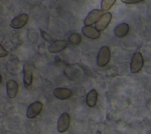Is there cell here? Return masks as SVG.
I'll list each match as a JSON object with an SVG mask.
<instances>
[{
  "instance_id": "obj_10",
  "label": "cell",
  "mask_w": 151,
  "mask_h": 134,
  "mask_svg": "<svg viewBox=\"0 0 151 134\" xmlns=\"http://www.w3.org/2000/svg\"><path fill=\"white\" fill-rule=\"evenodd\" d=\"M19 86L17 81L14 80H9L6 84V90H7V94L9 98H14L18 92Z\"/></svg>"
},
{
  "instance_id": "obj_12",
  "label": "cell",
  "mask_w": 151,
  "mask_h": 134,
  "mask_svg": "<svg viewBox=\"0 0 151 134\" xmlns=\"http://www.w3.org/2000/svg\"><path fill=\"white\" fill-rule=\"evenodd\" d=\"M33 82V72L29 64L24 66V84L26 87H29Z\"/></svg>"
},
{
  "instance_id": "obj_15",
  "label": "cell",
  "mask_w": 151,
  "mask_h": 134,
  "mask_svg": "<svg viewBox=\"0 0 151 134\" xmlns=\"http://www.w3.org/2000/svg\"><path fill=\"white\" fill-rule=\"evenodd\" d=\"M68 40L69 42L72 44V45H77L81 42L82 37H81V36L79 33H73L68 36Z\"/></svg>"
},
{
  "instance_id": "obj_7",
  "label": "cell",
  "mask_w": 151,
  "mask_h": 134,
  "mask_svg": "<svg viewBox=\"0 0 151 134\" xmlns=\"http://www.w3.org/2000/svg\"><path fill=\"white\" fill-rule=\"evenodd\" d=\"M67 46V42L64 40H56L52 41L48 47V51L50 53H56L64 51Z\"/></svg>"
},
{
  "instance_id": "obj_6",
  "label": "cell",
  "mask_w": 151,
  "mask_h": 134,
  "mask_svg": "<svg viewBox=\"0 0 151 134\" xmlns=\"http://www.w3.org/2000/svg\"><path fill=\"white\" fill-rule=\"evenodd\" d=\"M112 19V14L110 12H107L106 14H103L101 17L98 20V22L95 25V29L98 32L103 31L104 29H106V27L109 25Z\"/></svg>"
},
{
  "instance_id": "obj_5",
  "label": "cell",
  "mask_w": 151,
  "mask_h": 134,
  "mask_svg": "<svg viewBox=\"0 0 151 134\" xmlns=\"http://www.w3.org/2000/svg\"><path fill=\"white\" fill-rule=\"evenodd\" d=\"M27 21L28 15L27 14H25V13H23V14H19L18 16L14 17V19H12V21H11L10 25L12 28L18 29L24 27L27 24Z\"/></svg>"
},
{
  "instance_id": "obj_4",
  "label": "cell",
  "mask_w": 151,
  "mask_h": 134,
  "mask_svg": "<svg viewBox=\"0 0 151 134\" xmlns=\"http://www.w3.org/2000/svg\"><path fill=\"white\" fill-rule=\"evenodd\" d=\"M102 11L98 9H94L88 13L87 17L84 21V24L86 26H90L91 25L94 24V23L98 21V20L101 17Z\"/></svg>"
},
{
  "instance_id": "obj_16",
  "label": "cell",
  "mask_w": 151,
  "mask_h": 134,
  "mask_svg": "<svg viewBox=\"0 0 151 134\" xmlns=\"http://www.w3.org/2000/svg\"><path fill=\"white\" fill-rule=\"evenodd\" d=\"M115 2V0H103L101 2L102 11H106L111 9Z\"/></svg>"
},
{
  "instance_id": "obj_11",
  "label": "cell",
  "mask_w": 151,
  "mask_h": 134,
  "mask_svg": "<svg viewBox=\"0 0 151 134\" xmlns=\"http://www.w3.org/2000/svg\"><path fill=\"white\" fill-rule=\"evenodd\" d=\"M129 31V26L125 23H122V24H118L113 30L114 35L116 36L117 38H123L128 34Z\"/></svg>"
},
{
  "instance_id": "obj_20",
  "label": "cell",
  "mask_w": 151,
  "mask_h": 134,
  "mask_svg": "<svg viewBox=\"0 0 151 134\" xmlns=\"http://www.w3.org/2000/svg\"><path fill=\"white\" fill-rule=\"evenodd\" d=\"M2 76L0 75V84L2 83Z\"/></svg>"
},
{
  "instance_id": "obj_19",
  "label": "cell",
  "mask_w": 151,
  "mask_h": 134,
  "mask_svg": "<svg viewBox=\"0 0 151 134\" xmlns=\"http://www.w3.org/2000/svg\"><path fill=\"white\" fill-rule=\"evenodd\" d=\"M122 2L125 4H136L144 2L143 0H122Z\"/></svg>"
},
{
  "instance_id": "obj_17",
  "label": "cell",
  "mask_w": 151,
  "mask_h": 134,
  "mask_svg": "<svg viewBox=\"0 0 151 134\" xmlns=\"http://www.w3.org/2000/svg\"><path fill=\"white\" fill-rule=\"evenodd\" d=\"M40 32H41V36L45 40L48 42H52V36H50L49 34H48V33H46L45 31L42 30V29H40Z\"/></svg>"
},
{
  "instance_id": "obj_8",
  "label": "cell",
  "mask_w": 151,
  "mask_h": 134,
  "mask_svg": "<svg viewBox=\"0 0 151 134\" xmlns=\"http://www.w3.org/2000/svg\"><path fill=\"white\" fill-rule=\"evenodd\" d=\"M70 126V115L69 114L64 113L60 115V118L58 121V130L60 133H64L67 130Z\"/></svg>"
},
{
  "instance_id": "obj_18",
  "label": "cell",
  "mask_w": 151,
  "mask_h": 134,
  "mask_svg": "<svg viewBox=\"0 0 151 134\" xmlns=\"http://www.w3.org/2000/svg\"><path fill=\"white\" fill-rule=\"evenodd\" d=\"M8 55V51L0 44V57H5Z\"/></svg>"
},
{
  "instance_id": "obj_1",
  "label": "cell",
  "mask_w": 151,
  "mask_h": 134,
  "mask_svg": "<svg viewBox=\"0 0 151 134\" xmlns=\"http://www.w3.org/2000/svg\"><path fill=\"white\" fill-rule=\"evenodd\" d=\"M111 53L108 47L103 46L98 51L97 56V65L100 67H104L110 62Z\"/></svg>"
},
{
  "instance_id": "obj_3",
  "label": "cell",
  "mask_w": 151,
  "mask_h": 134,
  "mask_svg": "<svg viewBox=\"0 0 151 134\" xmlns=\"http://www.w3.org/2000/svg\"><path fill=\"white\" fill-rule=\"evenodd\" d=\"M43 105L42 103L39 101H36L33 103L29 105V106L27 108V117L28 118H34L40 115L41 111L42 110Z\"/></svg>"
},
{
  "instance_id": "obj_2",
  "label": "cell",
  "mask_w": 151,
  "mask_h": 134,
  "mask_svg": "<svg viewBox=\"0 0 151 134\" xmlns=\"http://www.w3.org/2000/svg\"><path fill=\"white\" fill-rule=\"evenodd\" d=\"M144 66V58L140 52L134 53L131 60L130 69L132 73H137L142 69Z\"/></svg>"
},
{
  "instance_id": "obj_14",
  "label": "cell",
  "mask_w": 151,
  "mask_h": 134,
  "mask_svg": "<svg viewBox=\"0 0 151 134\" xmlns=\"http://www.w3.org/2000/svg\"><path fill=\"white\" fill-rule=\"evenodd\" d=\"M98 92L96 90L92 89L88 93L86 96V103L89 107H94L96 105L97 100H98Z\"/></svg>"
},
{
  "instance_id": "obj_9",
  "label": "cell",
  "mask_w": 151,
  "mask_h": 134,
  "mask_svg": "<svg viewBox=\"0 0 151 134\" xmlns=\"http://www.w3.org/2000/svg\"><path fill=\"white\" fill-rule=\"evenodd\" d=\"M53 93L55 97L60 100H64L70 98L73 94L71 90L64 88H56V89L54 90Z\"/></svg>"
},
{
  "instance_id": "obj_13",
  "label": "cell",
  "mask_w": 151,
  "mask_h": 134,
  "mask_svg": "<svg viewBox=\"0 0 151 134\" xmlns=\"http://www.w3.org/2000/svg\"><path fill=\"white\" fill-rule=\"evenodd\" d=\"M82 33L85 36L91 39H97L100 36V32L92 26H84L82 29Z\"/></svg>"
}]
</instances>
